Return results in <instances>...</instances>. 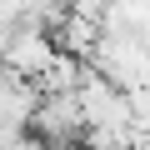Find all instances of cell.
I'll use <instances>...</instances> for the list:
<instances>
[{
	"label": "cell",
	"mask_w": 150,
	"mask_h": 150,
	"mask_svg": "<svg viewBox=\"0 0 150 150\" xmlns=\"http://www.w3.org/2000/svg\"><path fill=\"white\" fill-rule=\"evenodd\" d=\"M100 25H90V20H80V15H65L60 25H55V45L65 50V55H75V60H95V50H100Z\"/></svg>",
	"instance_id": "obj_3"
},
{
	"label": "cell",
	"mask_w": 150,
	"mask_h": 150,
	"mask_svg": "<svg viewBox=\"0 0 150 150\" xmlns=\"http://www.w3.org/2000/svg\"><path fill=\"white\" fill-rule=\"evenodd\" d=\"M135 150H150V125L140 130V140H135Z\"/></svg>",
	"instance_id": "obj_5"
},
{
	"label": "cell",
	"mask_w": 150,
	"mask_h": 150,
	"mask_svg": "<svg viewBox=\"0 0 150 150\" xmlns=\"http://www.w3.org/2000/svg\"><path fill=\"white\" fill-rule=\"evenodd\" d=\"M130 110H135V125L145 130L150 125V85H135L130 90Z\"/></svg>",
	"instance_id": "obj_4"
},
{
	"label": "cell",
	"mask_w": 150,
	"mask_h": 150,
	"mask_svg": "<svg viewBox=\"0 0 150 150\" xmlns=\"http://www.w3.org/2000/svg\"><path fill=\"white\" fill-rule=\"evenodd\" d=\"M0 60H5V65L20 75V80H40V75H45V70L60 60V45H55V35H50L45 25H30V20H20Z\"/></svg>",
	"instance_id": "obj_1"
},
{
	"label": "cell",
	"mask_w": 150,
	"mask_h": 150,
	"mask_svg": "<svg viewBox=\"0 0 150 150\" xmlns=\"http://www.w3.org/2000/svg\"><path fill=\"white\" fill-rule=\"evenodd\" d=\"M30 130H35L50 150H75V145L85 140V110H80V95H45Z\"/></svg>",
	"instance_id": "obj_2"
}]
</instances>
